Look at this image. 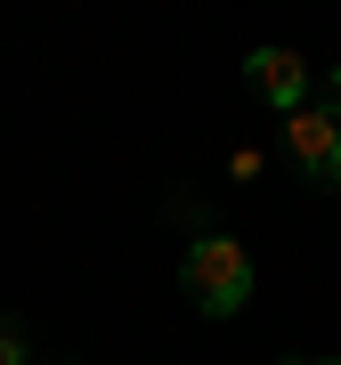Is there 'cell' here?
<instances>
[{
	"label": "cell",
	"instance_id": "3",
	"mask_svg": "<svg viewBox=\"0 0 341 365\" xmlns=\"http://www.w3.org/2000/svg\"><path fill=\"white\" fill-rule=\"evenodd\" d=\"M244 73H252V90H260L268 106H285V114H301V106H309V66H301V49H252Z\"/></svg>",
	"mask_w": 341,
	"mask_h": 365
},
{
	"label": "cell",
	"instance_id": "1",
	"mask_svg": "<svg viewBox=\"0 0 341 365\" xmlns=\"http://www.w3.org/2000/svg\"><path fill=\"white\" fill-rule=\"evenodd\" d=\"M179 284H187V300H195L203 317H236L252 300V260H244V244H228V235H203V244L179 260Z\"/></svg>",
	"mask_w": 341,
	"mask_h": 365
},
{
	"label": "cell",
	"instance_id": "5",
	"mask_svg": "<svg viewBox=\"0 0 341 365\" xmlns=\"http://www.w3.org/2000/svg\"><path fill=\"white\" fill-rule=\"evenodd\" d=\"M325 114H333V122H341V73H333V81H325Z\"/></svg>",
	"mask_w": 341,
	"mask_h": 365
},
{
	"label": "cell",
	"instance_id": "4",
	"mask_svg": "<svg viewBox=\"0 0 341 365\" xmlns=\"http://www.w3.org/2000/svg\"><path fill=\"white\" fill-rule=\"evenodd\" d=\"M0 365H25V333L16 325H0Z\"/></svg>",
	"mask_w": 341,
	"mask_h": 365
},
{
	"label": "cell",
	"instance_id": "2",
	"mask_svg": "<svg viewBox=\"0 0 341 365\" xmlns=\"http://www.w3.org/2000/svg\"><path fill=\"white\" fill-rule=\"evenodd\" d=\"M285 146H292V163H301V170H317L325 187H341V122L325 114V106L285 114Z\"/></svg>",
	"mask_w": 341,
	"mask_h": 365
}]
</instances>
